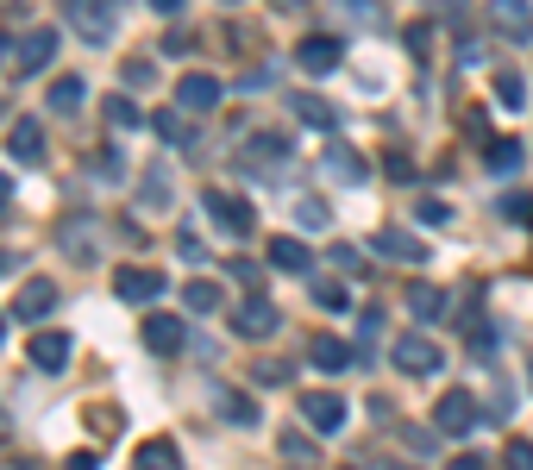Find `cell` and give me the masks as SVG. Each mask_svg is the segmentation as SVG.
Listing matches in <instances>:
<instances>
[{
    "instance_id": "cell-1",
    "label": "cell",
    "mask_w": 533,
    "mask_h": 470,
    "mask_svg": "<svg viewBox=\"0 0 533 470\" xmlns=\"http://www.w3.org/2000/svg\"><path fill=\"white\" fill-rule=\"evenodd\" d=\"M389 364H396L402 376H439V345L427 333H402L396 345H389Z\"/></svg>"
},
{
    "instance_id": "cell-2",
    "label": "cell",
    "mask_w": 533,
    "mask_h": 470,
    "mask_svg": "<svg viewBox=\"0 0 533 470\" xmlns=\"http://www.w3.org/2000/svg\"><path fill=\"white\" fill-rule=\"evenodd\" d=\"M433 427L446 433V439H465V433L477 427V402H471V389H446V395H439Z\"/></svg>"
},
{
    "instance_id": "cell-3",
    "label": "cell",
    "mask_w": 533,
    "mask_h": 470,
    "mask_svg": "<svg viewBox=\"0 0 533 470\" xmlns=\"http://www.w3.org/2000/svg\"><path fill=\"white\" fill-rule=\"evenodd\" d=\"M63 13L76 19V32L88 44H107L113 38V0H63Z\"/></svg>"
},
{
    "instance_id": "cell-4",
    "label": "cell",
    "mask_w": 533,
    "mask_h": 470,
    "mask_svg": "<svg viewBox=\"0 0 533 470\" xmlns=\"http://www.w3.org/2000/svg\"><path fill=\"white\" fill-rule=\"evenodd\" d=\"M370 251L389 257V264H427V239H414V232H396V226H383V232H370Z\"/></svg>"
},
{
    "instance_id": "cell-5",
    "label": "cell",
    "mask_w": 533,
    "mask_h": 470,
    "mask_svg": "<svg viewBox=\"0 0 533 470\" xmlns=\"http://www.w3.org/2000/svg\"><path fill=\"white\" fill-rule=\"evenodd\" d=\"M490 32L508 44H527L533 38V7L527 0H490Z\"/></svg>"
},
{
    "instance_id": "cell-6",
    "label": "cell",
    "mask_w": 533,
    "mask_h": 470,
    "mask_svg": "<svg viewBox=\"0 0 533 470\" xmlns=\"http://www.w3.org/2000/svg\"><path fill=\"white\" fill-rule=\"evenodd\" d=\"M345 395H327V389H314V395H301V420H308L314 433H339L345 427Z\"/></svg>"
},
{
    "instance_id": "cell-7",
    "label": "cell",
    "mask_w": 533,
    "mask_h": 470,
    "mask_svg": "<svg viewBox=\"0 0 533 470\" xmlns=\"http://www.w3.org/2000/svg\"><path fill=\"white\" fill-rule=\"evenodd\" d=\"M289 157V132H251L239 145V163L245 170H276V163Z\"/></svg>"
},
{
    "instance_id": "cell-8",
    "label": "cell",
    "mask_w": 533,
    "mask_h": 470,
    "mask_svg": "<svg viewBox=\"0 0 533 470\" xmlns=\"http://www.w3.org/2000/svg\"><path fill=\"white\" fill-rule=\"evenodd\" d=\"M201 201H207V214H214V220H220L226 232H239V239H245L251 226H258V214H251V201H239V195H226V188H207Z\"/></svg>"
},
{
    "instance_id": "cell-9",
    "label": "cell",
    "mask_w": 533,
    "mask_h": 470,
    "mask_svg": "<svg viewBox=\"0 0 533 470\" xmlns=\"http://www.w3.org/2000/svg\"><path fill=\"white\" fill-rule=\"evenodd\" d=\"M276 320H283V314H276V301H264V295L239 301V314H233V326H239L245 339H270V333H276Z\"/></svg>"
},
{
    "instance_id": "cell-10",
    "label": "cell",
    "mask_w": 533,
    "mask_h": 470,
    "mask_svg": "<svg viewBox=\"0 0 533 470\" xmlns=\"http://www.w3.org/2000/svg\"><path fill=\"white\" fill-rule=\"evenodd\" d=\"M138 333H145V351L170 358V351H182V333H189V326H182L176 314H145V326H138Z\"/></svg>"
},
{
    "instance_id": "cell-11",
    "label": "cell",
    "mask_w": 533,
    "mask_h": 470,
    "mask_svg": "<svg viewBox=\"0 0 533 470\" xmlns=\"http://www.w3.org/2000/svg\"><path fill=\"white\" fill-rule=\"evenodd\" d=\"M113 289H120V301H157V295H164V276L138 270V264H120V270H113Z\"/></svg>"
},
{
    "instance_id": "cell-12",
    "label": "cell",
    "mask_w": 533,
    "mask_h": 470,
    "mask_svg": "<svg viewBox=\"0 0 533 470\" xmlns=\"http://www.w3.org/2000/svg\"><path fill=\"white\" fill-rule=\"evenodd\" d=\"M151 132L164 138V145L182 151V145H195V113H189V107H157V113H151Z\"/></svg>"
},
{
    "instance_id": "cell-13",
    "label": "cell",
    "mask_w": 533,
    "mask_h": 470,
    "mask_svg": "<svg viewBox=\"0 0 533 470\" xmlns=\"http://www.w3.org/2000/svg\"><path fill=\"white\" fill-rule=\"evenodd\" d=\"M51 57H57V32H26V38L13 44V63H19V76H38V69L51 63Z\"/></svg>"
},
{
    "instance_id": "cell-14",
    "label": "cell",
    "mask_w": 533,
    "mask_h": 470,
    "mask_svg": "<svg viewBox=\"0 0 533 470\" xmlns=\"http://www.w3.org/2000/svg\"><path fill=\"white\" fill-rule=\"evenodd\" d=\"M295 63L308 69V76H327V69H339V38H333V32H314V38H301Z\"/></svg>"
},
{
    "instance_id": "cell-15",
    "label": "cell",
    "mask_w": 533,
    "mask_h": 470,
    "mask_svg": "<svg viewBox=\"0 0 533 470\" xmlns=\"http://www.w3.org/2000/svg\"><path fill=\"white\" fill-rule=\"evenodd\" d=\"M176 107L214 113V107H220V82H214V76H182V82H176Z\"/></svg>"
},
{
    "instance_id": "cell-16",
    "label": "cell",
    "mask_w": 533,
    "mask_h": 470,
    "mask_svg": "<svg viewBox=\"0 0 533 470\" xmlns=\"http://www.w3.org/2000/svg\"><path fill=\"white\" fill-rule=\"evenodd\" d=\"M26 358H32V370H63L69 364V333H32Z\"/></svg>"
},
{
    "instance_id": "cell-17",
    "label": "cell",
    "mask_w": 533,
    "mask_h": 470,
    "mask_svg": "<svg viewBox=\"0 0 533 470\" xmlns=\"http://www.w3.org/2000/svg\"><path fill=\"white\" fill-rule=\"evenodd\" d=\"M289 113L301 126H320V132H339V107H327L320 94H289Z\"/></svg>"
},
{
    "instance_id": "cell-18",
    "label": "cell",
    "mask_w": 533,
    "mask_h": 470,
    "mask_svg": "<svg viewBox=\"0 0 533 470\" xmlns=\"http://www.w3.org/2000/svg\"><path fill=\"white\" fill-rule=\"evenodd\" d=\"M132 470H182L176 439H164V433H157V439H145V445L132 452Z\"/></svg>"
},
{
    "instance_id": "cell-19",
    "label": "cell",
    "mask_w": 533,
    "mask_h": 470,
    "mask_svg": "<svg viewBox=\"0 0 533 470\" xmlns=\"http://www.w3.org/2000/svg\"><path fill=\"white\" fill-rule=\"evenodd\" d=\"M320 163H327V176H339V182H352V188H358V182L370 176V170H364V157H358L352 145H345V138H333V145H327V157H320Z\"/></svg>"
},
{
    "instance_id": "cell-20",
    "label": "cell",
    "mask_w": 533,
    "mask_h": 470,
    "mask_svg": "<svg viewBox=\"0 0 533 470\" xmlns=\"http://www.w3.org/2000/svg\"><path fill=\"white\" fill-rule=\"evenodd\" d=\"M51 308H57V282H26V289H19V301H13L19 320H44Z\"/></svg>"
},
{
    "instance_id": "cell-21",
    "label": "cell",
    "mask_w": 533,
    "mask_h": 470,
    "mask_svg": "<svg viewBox=\"0 0 533 470\" xmlns=\"http://www.w3.org/2000/svg\"><path fill=\"white\" fill-rule=\"evenodd\" d=\"M270 270H289V276H308L314 270V251L301 245V239H276L270 245Z\"/></svg>"
},
{
    "instance_id": "cell-22",
    "label": "cell",
    "mask_w": 533,
    "mask_h": 470,
    "mask_svg": "<svg viewBox=\"0 0 533 470\" xmlns=\"http://www.w3.org/2000/svg\"><path fill=\"white\" fill-rule=\"evenodd\" d=\"M7 151H13V163H38V157H44V132H38V120H19V126L7 132Z\"/></svg>"
},
{
    "instance_id": "cell-23",
    "label": "cell",
    "mask_w": 533,
    "mask_h": 470,
    "mask_svg": "<svg viewBox=\"0 0 533 470\" xmlns=\"http://www.w3.org/2000/svg\"><path fill=\"white\" fill-rule=\"evenodd\" d=\"M308 358H314V370H345V364H352V345L333 339V333H320V339L308 345Z\"/></svg>"
},
{
    "instance_id": "cell-24",
    "label": "cell",
    "mask_w": 533,
    "mask_h": 470,
    "mask_svg": "<svg viewBox=\"0 0 533 470\" xmlns=\"http://www.w3.org/2000/svg\"><path fill=\"white\" fill-rule=\"evenodd\" d=\"M408 308L421 314V320H439V314H446V289H433V282H414V289H408Z\"/></svg>"
},
{
    "instance_id": "cell-25",
    "label": "cell",
    "mask_w": 533,
    "mask_h": 470,
    "mask_svg": "<svg viewBox=\"0 0 533 470\" xmlns=\"http://www.w3.org/2000/svg\"><path fill=\"white\" fill-rule=\"evenodd\" d=\"M107 126H120V132H132V126H145V113H138V101L132 94H107Z\"/></svg>"
},
{
    "instance_id": "cell-26",
    "label": "cell",
    "mask_w": 533,
    "mask_h": 470,
    "mask_svg": "<svg viewBox=\"0 0 533 470\" xmlns=\"http://www.w3.org/2000/svg\"><path fill=\"white\" fill-rule=\"evenodd\" d=\"M283 464H289V470H314V464H320L314 439H301V433H283Z\"/></svg>"
},
{
    "instance_id": "cell-27",
    "label": "cell",
    "mask_w": 533,
    "mask_h": 470,
    "mask_svg": "<svg viewBox=\"0 0 533 470\" xmlns=\"http://www.w3.org/2000/svg\"><path fill=\"white\" fill-rule=\"evenodd\" d=\"M82 94H88L82 76H63V82L51 88V113H76V107H82Z\"/></svg>"
},
{
    "instance_id": "cell-28",
    "label": "cell",
    "mask_w": 533,
    "mask_h": 470,
    "mask_svg": "<svg viewBox=\"0 0 533 470\" xmlns=\"http://www.w3.org/2000/svg\"><path fill=\"white\" fill-rule=\"evenodd\" d=\"M496 101H502L508 113H521V107H527V88H521L515 69H502V76H496Z\"/></svg>"
},
{
    "instance_id": "cell-29",
    "label": "cell",
    "mask_w": 533,
    "mask_h": 470,
    "mask_svg": "<svg viewBox=\"0 0 533 470\" xmlns=\"http://www.w3.org/2000/svg\"><path fill=\"white\" fill-rule=\"evenodd\" d=\"M490 170L496 176H515L521 170V145H515V138H496V145H490Z\"/></svg>"
},
{
    "instance_id": "cell-30",
    "label": "cell",
    "mask_w": 533,
    "mask_h": 470,
    "mask_svg": "<svg viewBox=\"0 0 533 470\" xmlns=\"http://www.w3.org/2000/svg\"><path fill=\"white\" fill-rule=\"evenodd\" d=\"M145 207H170V170H164V163L145 170Z\"/></svg>"
},
{
    "instance_id": "cell-31",
    "label": "cell",
    "mask_w": 533,
    "mask_h": 470,
    "mask_svg": "<svg viewBox=\"0 0 533 470\" xmlns=\"http://www.w3.org/2000/svg\"><path fill=\"white\" fill-rule=\"evenodd\" d=\"M182 295H189V314H214V308H220V289H214V282H182Z\"/></svg>"
},
{
    "instance_id": "cell-32",
    "label": "cell",
    "mask_w": 533,
    "mask_h": 470,
    "mask_svg": "<svg viewBox=\"0 0 533 470\" xmlns=\"http://www.w3.org/2000/svg\"><path fill=\"white\" fill-rule=\"evenodd\" d=\"M314 301L327 314H345V308H352V289H345V282H314Z\"/></svg>"
},
{
    "instance_id": "cell-33",
    "label": "cell",
    "mask_w": 533,
    "mask_h": 470,
    "mask_svg": "<svg viewBox=\"0 0 533 470\" xmlns=\"http://www.w3.org/2000/svg\"><path fill=\"white\" fill-rule=\"evenodd\" d=\"M220 408H226V420H239V427H258V402H251V395H233V389H226Z\"/></svg>"
},
{
    "instance_id": "cell-34",
    "label": "cell",
    "mask_w": 533,
    "mask_h": 470,
    "mask_svg": "<svg viewBox=\"0 0 533 470\" xmlns=\"http://www.w3.org/2000/svg\"><path fill=\"white\" fill-rule=\"evenodd\" d=\"M295 220L308 226V232H327V201H314V195H301L295 201Z\"/></svg>"
},
{
    "instance_id": "cell-35",
    "label": "cell",
    "mask_w": 533,
    "mask_h": 470,
    "mask_svg": "<svg viewBox=\"0 0 533 470\" xmlns=\"http://www.w3.org/2000/svg\"><path fill=\"white\" fill-rule=\"evenodd\" d=\"M502 470H533V439H508V452H502Z\"/></svg>"
},
{
    "instance_id": "cell-36",
    "label": "cell",
    "mask_w": 533,
    "mask_h": 470,
    "mask_svg": "<svg viewBox=\"0 0 533 470\" xmlns=\"http://www.w3.org/2000/svg\"><path fill=\"white\" fill-rule=\"evenodd\" d=\"M251 376H258V383H270V389H283V383H289V364H276V358H258V364H251Z\"/></svg>"
},
{
    "instance_id": "cell-37",
    "label": "cell",
    "mask_w": 533,
    "mask_h": 470,
    "mask_svg": "<svg viewBox=\"0 0 533 470\" xmlns=\"http://www.w3.org/2000/svg\"><path fill=\"white\" fill-rule=\"evenodd\" d=\"M333 7H345V13L358 19V26H377V19H383V7H377V0H333Z\"/></svg>"
},
{
    "instance_id": "cell-38",
    "label": "cell",
    "mask_w": 533,
    "mask_h": 470,
    "mask_svg": "<svg viewBox=\"0 0 533 470\" xmlns=\"http://www.w3.org/2000/svg\"><path fill=\"white\" fill-rule=\"evenodd\" d=\"M151 76H157V69H151L145 57H132V63H126V88H151Z\"/></svg>"
},
{
    "instance_id": "cell-39",
    "label": "cell",
    "mask_w": 533,
    "mask_h": 470,
    "mask_svg": "<svg viewBox=\"0 0 533 470\" xmlns=\"http://www.w3.org/2000/svg\"><path fill=\"white\" fill-rule=\"evenodd\" d=\"M421 226H452V207L446 201H421Z\"/></svg>"
},
{
    "instance_id": "cell-40",
    "label": "cell",
    "mask_w": 533,
    "mask_h": 470,
    "mask_svg": "<svg viewBox=\"0 0 533 470\" xmlns=\"http://www.w3.org/2000/svg\"><path fill=\"white\" fill-rule=\"evenodd\" d=\"M233 282H245V289H264V270L245 264V257H233Z\"/></svg>"
},
{
    "instance_id": "cell-41",
    "label": "cell",
    "mask_w": 533,
    "mask_h": 470,
    "mask_svg": "<svg viewBox=\"0 0 533 470\" xmlns=\"http://www.w3.org/2000/svg\"><path fill=\"white\" fill-rule=\"evenodd\" d=\"M270 82H276V76H270V69H245V76H239V88H245V94H264Z\"/></svg>"
},
{
    "instance_id": "cell-42",
    "label": "cell",
    "mask_w": 533,
    "mask_h": 470,
    "mask_svg": "<svg viewBox=\"0 0 533 470\" xmlns=\"http://www.w3.org/2000/svg\"><path fill=\"white\" fill-rule=\"evenodd\" d=\"M176 251L189 257V264H207V245H201V239H189V232H182V239H176Z\"/></svg>"
},
{
    "instance_id": "cell-43",
    "label": "cell",
    "mask_w": 533,
    "mask_h": 470,
    "mask_svg": "<svg viewBox=\"0 0 533 470\" xmlns=\"http://www.w3.org/2000/svg\"><path fill=\"white\" fill-rule=\"evenodd\" d=\"M69 470H101V452L88 445V452H76V458H69Z\"/></svg>"
},
{
    "instance_id": "cell-44",
    "label": "cell",
    "mask_w": 533,
    "mask_h": 470,
    "mask_svg": "<svg viewBox=\"0 0 533 470\" xmlns=\"http://www.w3.org/2000/svg\"><path fill=\"white\" fill-rule=\"evenodd\" d=\"M446 470H490V464H483V458H477V452H465V458H452V464H446Z\"/></svg>"
},
{
    "instance_id": "cell-45",
    "label": "cell",
    "mask_w": 533,
    "mask_h": 470,
    "mask_svg": "<svg viewBox=\"0 0 533 470\" xmlns=\"http://www.w3.org/2000/svg\"><path fill=\"white\" fill-rule=\"evenodd\" d=\"M151 7H157V13H182V0H151Z\"/></svg>"
},
{
    "instance_id": "cell-46",
    "label": "cell",
    "mask_w": 533,
    "mask_h": 470,
    "mask_svg": "<svg viewBox=\"0 0 533 470\" xmlns=\"http://www.w3.org/2000/svg\"><path fill=\"white\" fill-rule=\"evenodd\" d=\"M7 195H13V182H7V176H0V207H7Z\"/></svg>"
},
{
    "instance_id": "cell-47",
    "label": "cell",
    "mask_w": 533,
    "mask_h": 470,
    "mask_svg": "<svg viewBox=\"0 0 533 470\" xmlns=\"http://www.w3.org/2000/svg\"><path fill=\"white\" fill-rule=\"evenodd\" d=\"M0 270H13V251H0Z\"/></svg>"
},
{
    "instance_id": "cell-48",
    "label": "cell",
    "mask_w": 533,
    "mask_h": 470,
    "mask_svg": "<svg viewBox=\"0 0 533 470\" xmlns=\"http://www.w3.org/2000/svg\"><path fill=\"white\" fill-rule=\"evenodd\" d=\"M0 339H7V314H0Z\"/></svg>"
},
{
    "instance_id": "cell-49",
    "label": "cell",
    "mask_w": 533,
    "mask_h": 470,
    "mask_svg": "<svg viewBox=\"0 0 533 470\" xmlns=\"http://www.w3.org/2000/svg\"><path fill=\"white\" fill-rule=\"evenodd\" d=\"M276 7H289V0H276Z\"/></svg>"
},
{
    "instance_id": "cell-50",
    "label": "cell",
    "mask_w": 533,
    "mask_h": 470,
    "mask_svg": "<svg viewBox=\"0 0 533 470\" xmlns=\"http://www.w3.org/2000/svg\"><path fill=\"white\" fill-rule=\"evenodd\" d=\"M0 57H7V44H0Z\"/></svg>"
},
{
    "instance_id": "cell-51",
    "label": "cell",
    "mask_w": 533,
    "mask_h": 470,
    "mask_svg": "<svg viewBox=\"0 0 533 470\" xmlns=\"http://www.w3.org/2000/svg\"><path fill=\"white\" fill-rule=\"evenodd\" d=\"M226 7H233V0H226Z\"/></svg>"
}]
</instances>
